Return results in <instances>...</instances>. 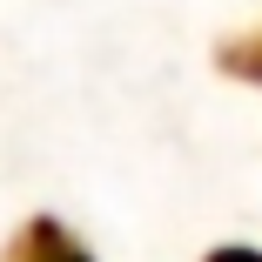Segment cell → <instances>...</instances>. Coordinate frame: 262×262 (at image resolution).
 <instances>
[{"mask_svg": "<svg viewBox=\"0 0 262 262\" xmlns=\"http://www.w3.org/2000/svg\"><path fill=\"white\" fill-rule=\"evenodd\" d=\"M7 262H88V249H81V242H68L54 222H34V229L14 242V255H7Z\"/></svg>", "mask_w": 262, "mask_h": 262, "instance_id": "1", "label": "cell"}]
</instances>
